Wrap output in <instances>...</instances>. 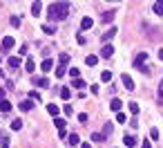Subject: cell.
<instances>
[{
	"mask_svg": "<svg viewBox=\"0 0 163 148\" xmlns=\"http://www.w3.org/2000/svg\"><path fill=\"white\" fill-rule=\"evenodd\" d=\"M103 135H105V137H110V135H112V124H105V128H103Z\"/></svg>",
	"mask_w": 163,
	"mask_h": 148,
	"instance_id": "1f68e13d",
	"label": "cell"
},
{
	"mask_svg": "<svg viewBox=\"0 0 163 148\" xmlns=\"http://www.w3.org/2000/svg\"><path fill=\"white\" fill-rule=\"evenodd\" d=\"M9 23H11V27H20V18H18V16H11V20H9Z\"/></svg>",
	"mask_w": 163,
	"mask_h": 148,
	"instance_id": "f546056e",
	"label": "cell"
},
{
	"mask_svg": "<svg viewBox=\"0 0 163 148\" xmlns=\"http://www.w3.org/2000/svg\"><path fill=\"white\" fill-rule=\"evenodd\" d=\"M159 59H161V61H163V47H161V50H159Z\"/></svg>",
	"mask_w": 163,
	"mask_h": 148,
	"instance_id": "7bdbcfd3",
	"label": "cell"
},
{
	"mask_svg": "<svg viewBox=\"0 0 163 148\" xmlns=\"http://www.w3.org/2000/svg\"><path fill=\"white\" fill-rule=\"evenodd\" d=\"M121 106H123L121 99H112V103H110V108L114 110V112H121Z\"/></svg>",
	"mask_w": 163,
	"mask_h": 148,
	"instance_id": "9a60e30c",
	"label": "cell"
},
{
	"mask_svg": "<svg viewBox=\"0 0 163 148\" xmlns=\"http://www.w3.org/2000/svg\"><path fill=\"white\" fill-rule=\"evenodd\" d=\"M47 112H49L52 117H58V112H61V108L56 106V103H49V106H47Z\"/></svg>",
	"mask_w": 163,
	"mask_h": 148,
	"instance_id": "4fadbf2b",
	"label": "cell"
},
{
	"mask_svg": "<svg viewBox=\"0 0 163 148\" xmlns=\"http://www.w3.org/2000/svg\"><path fill=\"white\" fill-rule=\"evenodd\" d=\"M18 108H20L23 112H31V110H34V101H31V99H29V101H20Z\"/></svg>",
	"mask_w": 163,
	"mask_h": 148,
	"instance_id": "277c9868",
	"label": "cell"
},
{
	"mask_svg": "<svg viewBox=\"0 0 163 148\" xmlns=\"http://www.w3.org/2000/svg\"><path fill=\"white\" fill-rule=\"evenodd\" d=\"M114 14H116V11H114V9H110V11H103V23H112L114 20Z\"/></svg>",
	"mask_w": 163,
	"mask_h": 148,
	"instance_id": "9c48e42d",
	"label": "cell"
},
{
	"mask_svg": "<svg viewBox=\"0 0 163 148\" xmlns=\"http://www.w3.org/2000/svg\"><path fill=\"white\" fill-rule=\"evenodd\" d=\"M121 81H123V85H125L127 90H134V81H132V76H127V74H123V76H121Z\"/></svg>",
	"mask_w": 163,
	"mask_h": 148,
	"instance_id": "ba28073f",
	"label": "cell"
},
{
	"mask_svg": "<svg viewBox=\"0 0 163 148\" xmlns=\"http://www.w3.org/2000/svg\"><path fill=\"white\" fill-rule=\"evenodd\" d=\"M54 126L58 128V130H65V119H58V117H56V119H54Z\"/></svg>",
	"mask_w": 163,
	"mask_h": 148,
	"instance_id": "7402d4cb",
	"label": "cell"
},
{
	"mask_svg": "<svg viewBox=\"0 0 163 148\" xmlns=\"http://www.w3.org/2000/svg\"><path fill=\"white\" fill-rule=\"evenodd\" d=\"M34 70H36V63H34V59H27V61H25V72L34 74Z\"/></svg>",
	"mask_w": 163,
	"mask_h": 148,
	"instance_id": "30bf717a",
	"label": "cell"
},
{
	"mask_svg": "<svg viewBox=\"0 0 163 148\" xmlns=\"http://www.w3.org/2000/svg\"><path fill=\"white\" fill-rule=\"evenodd\" d=\"M154 11H157L159 16H163V2H154Z\"/></svg>",
	"mask_w": 163,
	"mask_h": 148,
	"instance_id": "4dcf8cb0",
	"label": "cell"
},
{
	"mask_svg": "<svg viewBox=\"0 0 163 148\" xmlns=\"http://www.w3.org/2000/svg\"><path fill=\"white\" fill-rule=\"evenodd\" d=\"M69 97H72V90H69V88H61V99H65V101H67Z\"/></svg>",
	"mask_w": 163,
	"mask_h": 148,
	"instance_id": "ffe728a7",
	"label": "cell"
},
{
	"mask_svg": "<svg viewBox=\"0 0 163 148\" xmlns=\"http://www.w3.org/2000/svg\"><path fill=\"white\" fill-rule=\"evenodd\" d=\"M65 72H67V67H65V65H58V67H56V76H58V79L65 76Z\"/></svg>",
	"mask_w": 163,
	"mask_h": 148,
	"instance_id": "83f0119b",
	"label": "cell"
},
{
	"mask_svg": "<svg viewBox=\"0 0 163 148\" xmlns=\"http://www.w3.org/2000/svg\"><path fill=\"white\" fill-rule=\"evenodd\" d=\"M72 85L81 90V88H85V81H83V79H74V83H72Z\"/></svg>",
	"mask_w": 163,
	"mask_h": 148,
	"instance_id": "f1b7e54d",
	"label": "cell"
},
{
	"mask_svg": "<svg viewBox=\"0 0 163 148\" xmlns=\"http://www.w3.org/2000/svg\"><path fill=\"white\" fill-rule=\"evenodd\" d=\"M141 148H152V146H150V141H148V139H143V144H141Z\"/></svg>",
	"mask_w": 163,
	"mask_h": 148,
	"instance_id": "60d3db41",
	"label": "cell"
},
{
	"mask_svg": "<svg viewBox=\"0 0 163 148\" xmlns=\"http://www.w3.org/2000/svg\"><path fill=\"white\" fill-rule=\"evenodd\" d=\"M29 99H31V101H36V99H38V101H40V94H38V92L34 90V92H31V94H29Z\"/></svg>",
	"mask_w": 163,
	"mask_h": 148,
	"instance_id": "74e56055",
	"label": "cell"
},
{
	"mask_svg": "<svg viewBox=\"0 0 163 148\" xmlns=\"http://www.w3.org/2000/svg\"><path fill=\"white\" fill-rule=\"evenodd\" d=\"M34 85H38V88H49V81H47L45 76H40V79H34Z\"/></svg>",
	"mask_w": 163,
	"mask_h": 148,
	"instance_id": "7c38bea8",
	"label": "cell"
},
{
	"mask_svg": "<svg viewBox=\"0 0 163 148\" xmlns=\"http://www.w3.org/2000/svg\"><path fill=\"white\" fill-rule=\"evenodd\" d=\"M123 144H125L127 148H134V146H136V137H132V135H125V137H123Z\"/></svg>",
	"mask_w": 163,
	"mask_h": 148,
	"instance_id": "52a82bcc",
	"label": "cell"
},
{
	"mask_svg": "<svg viewBox=\"0 0 163 148\" xmlns=\"http://www.w3.org/2000/svg\"><path fill=\"white\" fill-rule=\"evenodd\" d=\"M85 63H87L90 67H94V65H96V63H98V56H94V54H90V56L85 59Z\"/></svg>",
	"mask_w": 163,
	"mask_h": 148,
	"instance_id": "ac0fdd59",
	"label": "cell"
},
{
	"mask_svg": "<svg viewBox=\"0 0 163 148\" xmlns=\"http://www.w3.org/2000/svg\"><path fill=\"white\" fill-rule=\"evenodd\" d=\"M58 61H61V63H69V54H65V52H63L61 56H58Z\"/></svg>",
	"mask_w": 163,
	"mask_h": 148,
	"instance_id": "d590c367",
	"label": "cell"
},
{
	"mask_svg": "<svg viewBox=\"0 0 163 148\" xmlns=\"http://www.w3.org/2000/svg\"><path fill=\"white\" fill-rule=\"evenodd\" d=\"M40 11H43V2H31V14L38 16Z\"/></svg>",
	"mask_w": 163,
	"mask_h": 148,
	"instance_id": "2e32d148",
	"label": "cell"
},
{
	"mask_svg": "<svg viewBox=\"0 0 163 148\" xmlns=\"http://www.w3.org/2000/svg\"><path fill=\"white\" fill-rule=\"evenodd\" d=\"M150 137H152V139H159V130H157V128H152V130H150Z\"/></svg>",
	"mask_w": 163,
	"mask_h": 148,
	"instance_id": "8d00e7d4",
	"label": "cell"
},
{
	"mask_svg": "<svg viewBox=\"0 0 163 148\" xmlns=\"http://www.w3.org/2000/svg\"><path fill=\"white\" fill-rule=\"evenodd\" d=\"M67 141H69L72 146H78V144H81V137L74 133V135H69V137H67Z\"/></svg>",
	"mask_w": 163,
	"mask_h": 148,
	"instance_id": "e0dca14e",
	"label": "cell"
},
{
	"mask_svg": "<svg viewBox=\"0 0 163 148\" xmlns=\"http://www.w3.org/2000/svg\"><path fill=\"white\" fill-rule=\"evenodd\" d=\"M5 94H7V92H5L2 88H0V101H5Z\"/></svg>",
	"mask_w": 163,
	"mask_h": 148,
	"instance_id": "b9f144b4",
	"label": "cell"
},
{
	"mask_svg": "<svg viewBox=\"0 0 163 148\" xmlns=\"http://www.w3.org/2000/svg\"><path fill=\"white\" fill-rule=\"evenodd\" d=\"M159 97H161V103H163V81L159 83Z\"/></svg>",
	"mask_w": 163,
	"mask_h": 148,
	"instance_id": "ab89813d",
	"label": "cell"
},
{
	"mask_svg": "<svg viewBox=\"0 0 163 148\" xmlns=\"http://www.w3.org/2000/svg\"><path fill=\"white\" fill-rule=\"evenodd\" d=\"M63 110H65V115H67V117H72V115H74V108H72L69 103H67V106H65Z\"/></svg>",
	"mask_w": 163,
	"mask_h": 148,
	"instance_id": "e575fe53",
	"label": "cell"
},
{
	"mask_svg": "<svg viewBox=\"0 0 163 148\" xmlns=\"http://www.w3.org/2000/svg\"><path fill=\"white\" fill-rule=\"evenodd\" d=\"M148 61V52H141L136 54V59H134V67H143V63Z\"/></svg>",
	"mask_w": 163,
	"mask_h": 148,
	"instance_id": "3957f363",
	"label": "cell"
},
{
	"mask_svg": "<svg viewBox=\"0 0 163 148\" xmlns=\"http://www.w3.org/2000/svg\"><path fill=\"white\" fill-rule=\"evenodd\" d=\"M130 112L132 115H139V103H136V101H130Z\"/></svg>",
	"mask_w": 163,
	"mask_h": 148,
	"instance_id": "d4e9b609",
	"label": "cell"
},
{
	"mask_svg": "<svg viewBox=\"0 0 163 148\" xmlns=\"http://www.w3.org/2000/svg\"><path fill=\"white\" fill-rule=\"evenodd\" d=\"M14 43H16V41H14V36H5V38H2V47H0V50H2V54H7L9 50H11V47H14Z\"/></svg>",
	"mask_w": 163,
	"mask_h": 148,
	"instance_id": "7a4b0ae2",
	"label": "cell"
},
{
	"mask_svg": "<svg viewBox=\"0 0 163 148\" xmlns=\"http://www.w3.org/2000/svg\"><path fill=\"white\" fill-rule=\"evenodd\" d=\"M52 67H54V61H52V59H45V61H43V65H40L43 72H49Z\"/></svg>",
	"mask_w": 163,
	"mask_h": 148,
	"instance_id": "5bb4252c",
	"label": "cell"
},
{
	"mask_svg": "<svg viewBox=\"0 0 163 148\" xmlns=\"http://www.w3.org/2000/svg\"><path fill=\"white\" fill-rule=\"evenodd\" d=\"M78 121H81V124H85V121H87V115L81 112V115H78Z\"/></svg>",
	"mask_w": 163,
	"mask_h": 148,
	"instance_id": "f35d334b",
	"label": "cell"
},
{
	"mask_svg": "<svg viewBox=\"0 0 163 148\" xmlns=\"http://www.w3.org/2000/svg\"><path fill=\"white\" fill-rule=\"evenodd\" d=\"M101 81H105V83H107V81H112V72H110V70L101 72Z\"/></svg>",
	"mask_w": 163,
	"mask_h": 148,
	"instance_id": "cb8c5ba5",
	"label": "cell"
},
{
	"mask_svg": "<svg viewBox=\"0 0 163 148\" xmlns=\"http://www.w3.org/2000/svg\"><path fill=\"white\" fill-rule=\"evenodd\" d=\"M114 34H116V27H110V29H107V32L103 34V41H110V38H112Z\"/></svg>",
	"mask_w": 163,
	"mask_h": 148,
	"instance_id": "d6986e66",
	"label": "cell"
},
{
	"mask_svg": "<svg viewBox=\"0 0 163 148\" xmlns=\"http://www.w3.org/2000/svg\"><path fill=\"white\" fill-rule=\"evenodd\" d=\"M103 139H105V135H103V133H94V135H92V141H98V144H101Z\"/></svg>",
	"mask_w": 163,
	"mask_h": 148,
	"instance_id": "4316f807",
	"label": "cell"
},
{
	"mask_svg": "<svg viewBox=\"0 0 163 148\" xmlns=\"http://www.w3.org/2000/svg\"><path fill=\"white\" fill-rule=\"evenodd\" d=\"M20 128H23V121L20 119H14L11 121V130H20Z\"/></svg>",
	"mask_w": 163,
	"mask_h": 148,
	"instance_id": "484cf974",
	"label": "cell"
},
{
	"mask_svg": "<svg viewBox=\"0 0 163 148\" xmlns=\"http://www.w3.org/2000/svg\"><path fill=\"white\" fill-rule=\"evenodd\" d=\"M7 65L11 70H18V67H20V56H9L7 59Z\"/></svg>",
	"mask_w": 163,
	"mask_h": 148,
	"instance_id": "5b68a950",
	"label": "cell"
},
{
	"mask_svg": "<svg viewBox=\"0 0 163 148\" xmlns=\"http://www.w3.org/2000/svg\"><path fill=\"white\" fill-rule=\"evenodd\" d=\"M69 16V2H52L49 5V20H63Z\"/></svg>",
	"mask_w": 163,
	"mask_h": 148,
	"instance_id": "6da1fadb",
	"label": "cell"
},
{
	"mask_svg": "<svg viewBox=\"0 0 163 148\" xmlns=\"http://www.w3.org/2000/svg\"><path fill=\"white\" fill-rule=\"evenodd\" d=\"M112 54H114V47H112V45H103V47H101V56H103V59H110Z\"/></svg>",
	"mask_w": 163,
	"mask_h": 148,
	"instance_id": "8992f818",
	"label": "cell"
},
{
	"mask_svg": "<svg viewBox=\"0 0 163 148\" xmlns=\"http://www.w3.org/2000/svg\"><path fill=\"white\" fill-rule=\"evenodd\" d=\"M94 25V20H92V18L90 16H85L83 18V20H81V29H90V27Z\"/></svg>",
	"mask_w": 163,
	"mask_h": 148,
	"instance_id": "8fae6325",
	"label": "cell"
},
{
	"mask_svg": "<svg viewBox=\"0 0 163 148\" xmlns=\"http://www.w3.org/2000/svg\"><path fill=\"white\" fill-rule=\"evenodd\" d=\"M11 110V103L9 101H0V112H9Z\"/></svg>",
	"mask_w": 163,
	"mask_h": 148,
	"instance_id": "44dd1931",
	"label": "cell"
},
{
	"mask_svg": "<svg viewBox=\"0 0 163 148\" xmlns=\"http://www.w3.org/2000/svg\"><path fill=\"white\" fill-rule=\"evenodd\" d=\"M81 148H92V146L90 144H81Z\"/></svg>",
	"mask_w": 163,
	"mask_h": 148,
	"instance_id": "ee69618b",
	"label": "cell"
},
{
	"mask_svg": "<svg viewBox=\"0 0 163 148\" xmlns=\"http://www.w3.org/2000/svg\"><path fill=\"white\" fill-rule=\"evenodd\" d=\"M2 148H9V146H7V144H5V146H2Z\"/></svg>",
	"mask_w": 163,
	"mask_h": 148,
	"instance_id": "f6af8a7d",
	"label": "cell"
},
{
	"mask_svg": "<svg viewBox=\"0 0 163 148\" xmlns=\"http://www.w3.org/2000/svg\"><path fill=\"white\" fill-rule=\"evenodd\" d=\"M43 32H45V34H56V27L47 23V25H43Z\"/></svg>",
	"mask_w": 163,
	"mask_h": 148,
	"instance_id": "603a6c76",
	"label": "cell"
},
{
	"mask_svg": "<svg viewBox=\"0 0 163 148\" xmlns=\"http://www.w3.org/2000/svg\"><path fill=\"white\" fill-rule=\"evenodd\" d=\"M69 74H72V79H81V72H78V67H72V70H69Z\"/></svg>",
	"mask_w": 163,
	"mask_h": 148,
	"instance_id": "d6a6232c",
	"label": "cell"
},
{
	"mask_svg": "<svg viewBox=\"0 0 163 148\" xmlns=\"http://www.w3.org/2000/svg\"><path fill=\"white\" fill-rule=\"evenodd\" d=\"M116 121H119V124H125V121H127V117L123 115V112H116Z\"/></svg>",
	"mask_w": 163,
	"mask_h": 148,
	"instance_id": "836d02e7",
	"label": "cell"
}]
</instances>
